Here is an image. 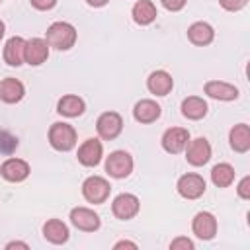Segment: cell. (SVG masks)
<instances>
[{
    "label": "cell",
    "mask_w": 250,
    "mask_h": 250,
    "mask_svg": "<svg viewBox=\"0 0 250 250\" xmlns=\"http://www.w3.org/2000/svg\"><path fill=\"white\" fill-rule=\"evenodd\" d=\"M45 41L49 47H55L59 51H66L76 43V29L68 21H55L49 25Z\"/></svg>",
    "instance_id": "cell-1"
},
{
    "label": "cell",
    "mask_w": 250,
    "mask_h": 250,
    "mask_svg": "<svg viewBox=\"0 0 250 250\" xmlns=\"http://www.w3.org/2000/svg\"><path fill=\"white\" fill-rule=\"evenodd\" d=\"M49 143L55 150L66 152L76 145V131L68 123H53L49 129Z\"/></svg>",
    "instance_id": "cell-2"
},
{
    "label": "cell",
    "mask_w": 250,
    "mask_h": 250,
    "mask_svg": "<svg viewBox=\"0 0 250 250\" xmlns=\"http://www.w3.org/2000/svg\"><path fill=\"white\" fill-rule=\"evenodd\" d=\"M109 191H111V186L102 176H90L82 184V195H84V199L90 201V203H94V205L104 203L109 197Z\"/></svg>",
    "instance_id": "cell-3"
},
{
    "label": "cell",
    "mask_w": 250,
    "mask_h": 250,
    "mask_svg": "<svg viewBox=\"0 0 250 250\" xmlns=\"http://www.w3.org/2000/svg\"><path fill=\"white\" fill-rule=\"evenodd\" d=\"M105 172L111 178H127L133 172V158L125 150H113L105 160Z\"/></svg>",
    "instance_id": "cell-4"
},
{
    "label": "cell",
    "mask_w": 250,
    "mask_h": 250,
    "mask_svg": "<svg viewBox=\"0 0 250 250\" xmlns=\"http://www.w3.org/2000/svg\"><path fill=\"white\" fill-rule=\"evenodd\" d=\"M96 129H98V135H100L102 139L113 141V139L121 133V129H123V119H121V115L115 113V111H105V113H102V115L98 117Z\"/></svg>",
    "instance_id": "cell-5"
},
{
    "label": "cell",
    "mask_w": 250,
    "mask_h": 250,
    "mask_svg": "<svg viewBox=\"0 0 250 250\" xmlns=\"http://www.w3.org/2000/svg\"><path fill=\"white\" fill-rule=\"evenodd\" d=\"M211 158V145L207 139L197 137L193 141H188L186 145V160L191 166H203Z\"/></svg>",
    "instance_id": "cell-6"
},
{
    "label": "cell",
    "mask_w": 250,
    "mask_h": 250,
    "mask_svg": "<svg viewBox=\"0 0 250 250\" xmlns=\"http://www.w3.org/2000/svg\"><path fill=\"white\" fill-rule=\"evenodd\" d=\"M176 189L186 199H197L205 193V180L199 174H184L180 176Z\"/></svg>",
    "instance_id": "cell-7"
},
{
    "label": "cell",
    "mask_w": 250,
    "mask_h": 250,
    "mask_svg": "<svg viewBox=\"0 0 250 250\" xmlns=\"http://www.w3.org/2000/svg\"><path fill=\"white\" fill-rule=\"evenodd\" d=\"M139 207H141L139 197L133 195V193H119V195L113 199V203H111L113 215H115L117 219H121V221L133 219V217L139 213Z\"/></svg>",
    "instance_id": "cell-8"
},
{
    "label": "cell",
    "mask_w": 250,
    "mask_h": 250,
    "mask_svg": "<svg viewBox=\"0 0 250 250\" xmlns=\"http://www.w3.org/2000/svg\"><path fill=\"white\" fill-rule=\"evenodd\" d=\"M188 141H189L188 129H184V127H170L162 135V148L166 152H170V154H178V152H182L186 148Z\"/></svg>",
    "instance_id": "cell-9"
},
{
    "label": "cell",
    "mask_w": 250,
    "mask_h": 250,
    "mask_svg": "<svg viewBox=\"0 0 250 250\" xmlns=\"http://www.w3.org/2000/svg\"><path fill=\"white\" fill-rule=\"evenodd\" d=\"M70 223L76 229L86 230V232H94V230L100 229V217H98V213H94L88 207H74L70 211Z\"/></svg>",
    "instance_id": "cell-10"
},
{
    "label": "cell",
    "mask_w": 250,
    "mask_h": 250,
    "mask_svg": "<svg viewBox=\"0 0 250 250\" xmlns=\"http://www.w3.org/2000/svg\"><path fill=\"white\" fill-rule=\"evenodd\" d=\"M191 229H193V234L201 240H211L215 234H217V219L207 213V211H199L195 217H193V223H191Z\"/></svg>",
    "instance_id": "cell-11"
},
{
    "label": "cell",
    "mask_w": 250,
    "mask_h": 250,
    "mask_svg": "<svg viewBox=\"0 0 250 250\" xmlns=\"http://www.w3.org/2000/svg\"><path fill=\"white\" fill-rule=\"evenodd\" d=\"M49 57V45L41 37H33L25 41V62L31 66H39L47 61Z\"/></svg>",
    "instance_id": "cell-12"
},
{
    "label": "cell",
    "mask_w": 250,
    "mask_h": 250,
    "mask_svg": "<svg viewBox=\"0 0 250 250\" xmlns=\"http://www.w3.org/2000/svg\"><path fill=\"white\" fill-rule=\"evenodd\" d=\"M102 152H104V146L98 139H86L80 145L76 156H78V162L82 166H96L102 160Z\"/></svg>",
    "instance_id": "cell-13"
},
{
    "label": "cell",
    "mask_w": 250,
    "mask_h": 250,
    "mask_svg": "<svg viewBox=\"0 0 250 250\" xmlns=\"http://www.w3.org/2000/svg\"><path fill=\"white\" fill-rule=\"evenodd\" d=\"M0 174L8 182H21L29 176V164L21 158H8L0 166Z\"/></svg>",
    "instance_id": "cell-14"
},
{
    "label": "cell",
    "mask_w": 250,
    "mask_h": 250,
    "mask_svg": "<svg viewBox=\"0 0 250 250\" xmlns=\"http://www.w3.org/2000/svg\"><path fill=\"white\" fill-rule=\"evenodd\" d=\"M4 61L10 66H20L25 61V39L10 37L4 45Z\"/></svg>",
    "instance_id": "cell-15"
},
{
    "label": "cell",
    "mask_w": 250,
    "mask_h": 250,
    "mask_svg": "<svg viewBox=\"0 0 250 250\" xmlns=\"http://www.w3.org/2000/svg\"><path fill=\"white\" fill-rule=\"evenodd\" d=\"M205 94L209 98H215V100H223V102H232L238 98V90L236 86L229 84V82H221V80H209L205 84Z\"/></svg>",
    "instance_id": "cell-16"
},
{
    "label": "cell",
    "mask_w": 250,
    "mask_h": 250,
    "mask_svg": "<svg viewBox=\"0 0 250 250\" xmlns=\"http://www.w3.org/2000/svg\"><path fill=\"white\" fill-rule=\"evenodd\" d=\"M172 86H174V80L166 70H154L146 78V88L154 96H166L172 90Z\"/></svg>",
    "instance_id": "cell-17"
},
{
    "label": "cell",
    "mask_w": 250,
    "mask_h": 250,
    "mask_svg": "<svg viewBox=\"0 0 250 250\" xmlns=\"http://www.w3.org/2000/svg\"><path fill=\"white\" fill-rule=\"evenodd\" d=\"M133 117L139 123H152L160 117V105L154 100H141L133 107Z\"/></svg>",
    "instance_id": "cell-18"
},
{
    "label": "cell",
    "mask_w": 250,
    "mask_h": 250,
    "mask_svg": "<svg viewBox=\"0 0 250 250\" xmlns=\"http://www.w3.org/2000/svg\"><path fill=\"white\" fill-rule=\"evenodd\" d=\"M25 88L18 78H4L0 80V100L6 104H16L23 98Z\"/></svg>",
    "instance_id": "cell-19"
},
{
    "label": "cell",
    "mask_w": 250,
    "mask_h": 250,
    "mask_svg": "<svg viewBox=\"0 0 250 250\" xmlns=\"http://www.w3.org/2000/svg\"><path fill=\"white\" fill-rule=\"evenodd\" d=\"M84 109H86L84 100L78 98V96H74V94L62 96V98L59 100V104H57V111H59L61 115H64V117H78V115L84 113Z\"/></svg>",
    "instance_id": "cell-20"
},
{
    "label": "cell",
    "mask_w": 250,
    "mask_h": 250,
    "mask_svg": "<svg viewBox=\"0 0 250 250\" xmlns=\"http://www.w3.org/2000/svg\"><path fill=\"white\" fill-rule=\"evenodd\" d=\"M230 148L236 152H246L250 148V127L246 123H238L229 133Z\"/></svg>",
    "instance_id": "cell-21"
},
{
    "label": "cell",
    "mask_w": 250,
    "mask_h": 250,
    "mask_svg": "<svg viewBox=\"0 0 250 250\" xmlns=\"http://www.w3.org/2000/svg\"><path fill=\"white\" fill-rule=\"evenodd\" d=\"M213 37H215V31H213V27H211L209 23H205V21H195V23H191L189 29H188V39H189L193 45H199V47L209 45V43L213 41Z\"/></svg>",
    "instance_id": "cell-22"
},
{
    "label": "cell",
    "mask_w": 250,
    "mask_h": 250,
    "mask_svg": "<svg viewBox=\"0 0 250 250\" xmlns=\"http://www.w3.org/2000/svg\"><path fill=\"white\" fill-rule=\"evenodd\" d=\"M43 236L53 244H62L68 240V227L59 219H49L43 225Z\"/></svg>",
    "instance_id": "cell-23"
},
{
    "label": "cell",
    "mask_w": 250,
    "mask_h": 250,
    "mask_svg": "<svg viewBox=\"0 0 250 250\" xmlns=\"http://www.w3.org/2000/svg\"><path fill=\"white\" fill-rule=\"evenodd\" d=\"M131 14H133L135 23L148 25V23H152L156 20V6L150 0H139V2H135Z\"/></svg>",
    "instance_id": "cell-24"
},
{
    "label": "cell",
    "mask_w": 250,
    "mask_h": 250,
    "mask_svg": "<svg viewBox=\"0 0 250 250\" xmlns=\"http://www.w3.org/2000/svg\"><path fill=\"white\" fill-rule=\"evenodd\" d=\"M182 113H184V117L197 121V119L205 117V113H207V102L203 98L189 96V98H186L182 102Z\"/></svg>",
    "instance_id": "cell-25"
},
{
    "label": "cell",
    "mask_w": 250,
    "mask_h": 250,
    "mask_svg": "<svg viewBox=\"0 0 250 250\" xmlns=\"http://www.w3.org/2000/svg\"><path fill=\"white\" fill-rule=\"evenodd\" d=\"M211 180L217 188H229L234 182V168L227 162L215 164L213 170H211Z\"/></svg>",
    "instance_id": "cell-26"
},
{
    "label": "cell",
    "mask_w": 250,
    "mask_h": 250,
    "mask_svg": "<svg viewBox=\"0 0 250 250\" xmlns=\"http://www.w3.org/2000/svg\"><path fill=\"white\" fill-rule=\"evenodd\" d=\"M170 250H193V242L186 236H178L176 240L170 242Z\"/></svg>",
    "instance_id": "cell-27"
},
{
    "label": "cell",
    "mask_w": 250,
    "mask_h": 250,
    "mask_svg": "<svg viewBox=\"0 0 250 250\" xmlns=\"http://www.w3.org/2000/svg\"><path fill=\"white\" fill-rule=\"evenodd\" d=\"M219 4L229 12H238L248 4V0H219Z\"/></svg>",
    "instance_id": "cell-28"
},
{
    "label": "cell",
    "mask_w": 250,
    "mask_h": 250,
    "mask_svg": "<svg viewBox=\"0 0 250 250\" xmlns=\"http://www.w3.org/2000/svg\"><path fill=\"white\" fill-rule=\"evenodd\" d=\"M236 191H238V195H240L242 199H250V176H244V178L240 180Z\"/></svg>",
    "instance_id": "cell-29"
},
{
    "label": "cell",
    "mask_w": 250,
    "mask_h": 250,
    "mask_svg": "<svg viewBox=\"0 0 250 250\" xmlns=\"http://www.w3.org/2000/svg\"><path fill=\"white\" fill-rule=\"evenodd\" d=\"M160 2H162V6H164L166 10H170V12H178V10H182V8L186 6L188 0H160Z\"/></svg>",
    "instance_id": "cell-30"
},
{
    "label": "cell",
    "mask_w": 250,
    "mask_h": 250,
    "mask_svg": "<svg viewBox=\"0 0 250 250\" xmlns=\"http://www.w3.org/2000/svg\"><path fill=\"white\" fill-rule=\"evenodd\" d=\"M57 4V0H31V6L37 10H51Z\"/></svg>",
    "instance_id": "cell-31"
},
{
    "label": "cell",
    "mask_w": 250,
    "mask_h": 250,
    "mask_svg": "<svg viewBox=\"0 0 250 250\" xmlns=\"http://www.w3.org/2000/svg\"><path fill=\"white\" fill-rule=\"evenodd\" d=\"M113 248H115V250H117V248H133V250H135L137 244H135V242H129V240H121V242H115Z\"/></svg>",
    "instance_id": "cell-32"
},
{
    "label": "cell",
    "mask_w": 250,
    "mask_h": 250,
    "mask_svg": "<svg viewBox=\"0 0 250 250\" xmlns=\"http://www.w3.org/2000/svg\"><path fill=\"white\" fill-rule=\"evenodd\" d=\"M6 248H8V250H10V248H23V250H27L29 246H27L25 242H8Z\"/></svg>",
    "instance_id": "cell-33"
},
{
    "label": "cell",
    "mask_w": 250,
    "mask_h": 250,
    "mask_svg": "<svg viewBox=\"0 0 250 250\" xmlns=\"http://www.w3.org/2000/svg\"><path fill=\"white\" fill-rule=\"evenodd\" d=\"M90 6H94V8H102V6H105L109 0H86Z\"/></svg>",
    "instance_id": "cell-34"
},
{
    "label": "cell",
    "mask_w": 250,
    "mask_h": 250,
    "mask_svg": "<svg viewBox=\"0 0 250 250\" xmlns=\"http://www.w3.org/2000/svg\"><path fill=\"white\" fill-rule=\"evenodd\" d=\"M4 29H6V27H4V21H2V20H0V39H2V37H4Z\"/></svg>",
    "instance_id": "cell-35"
}]
</instances>
